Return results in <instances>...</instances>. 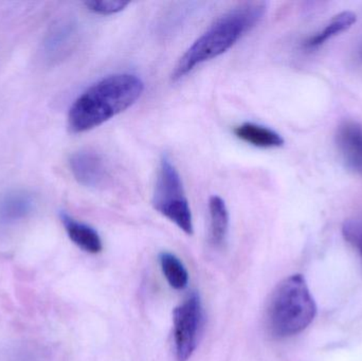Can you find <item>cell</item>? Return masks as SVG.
I'll return each mask as SVG.
<instances>
[{"mask_svg": "<svg viewBox=\"0 0 362 361\" xmlns=\"http://www.w3.org/2000/svg\"><path fill=\"white\" fill-rule=\"evenodd\" d=\"M144 83L136 74L106 76L89 87L72 104L68 126L74 134L85 133L107 122L141 97Z\"/></svg>", "mask_w": 362, "mask_h": 361, "instance_id": "6da1fadb", "label": "cell"}, {"mask_svg": "<svg viewBox=\"0 0 362 361\" xmlns=\"http://www.w3.org/2000/svg\"><path fill=\"white\" fill-rule=\"evenodd\" d=\"M266 4H240L217 18L185 51L176 64L171 80L178 82L197 66L227 52L263 18Z\"/></svg>", "mask_w": 362, "mask_h": 361, "instance_id": "7a4b0ae2", "label": "cell"}, {"mask_svg": "<svg viewBox=\"0 0 362 361\" xmlns=\"http://www.w3.org/2000/svg\"><path fill=\"white\" fill-rule=\"evenodd\" d=\"M316 313L314 298L304 278L291 276L272 292L267 307L268 329L279 338L295 336L312 324Z\"/></svg>", "mask_w": 362, "mask_h": 361, "instance_id": "3957f363", "label": "cell"}, {"mask_svg": "<svg viewBox=\"0 0 362 361\" xmlns=\"http://www.w3.org/2000/svg\"><path fill=\"white\" fill-rule=\"evenodd\" d=\"M152 203L156 211L174 223L185 235H193V216L182 180L167 155L160 159Z\"/></svg>", "mask_w": 362, "mask_h": 361, "instance_id": "277c9868", "label": "cell"}, {"mask_svg": "<svg viewBox=\"0 0 362 361\" xmlns=\"http://www.w3.org/2000/svg\"><path fill=\"white\" fill-rule=\"evenodd\" d=\"M202 317V302L196 294L189 296L174 311V343L178 361L189 360L195 351Z\"/></svg>", "mask_w": 362, "mask_h": 361, "instance_id": "5b68a950", "label": "cell"}, {"mask_svg": "<svg viewBox=\"0 0 362 361\" xmlns=\"http://www.w3.org/2000/svg\"><path fill=\"white\" fill-rule=\"evenodd\" d=\"M69 165L76 182L87 188H100L108 179L105 160L99 153L93 150L74 153L70 157Z\"/></svg>", "mask_w": 362, "mask_h": 361, "instance_id": "8992f818", "label": "cell"}, {"mask_svg": "<svg viewBox=\"0 0 362 361\" xmlns=\"http://www.w3.org/2000/svg\"><path fill=\"white\" fill-rule=\"evenodd\" d=\"M336 143L348 167L362 175V124L344 121L338 127Z\"/></svg>", "mask_w": 362, "mask_h": 361, "instance_id": "52a82bcc", "label": "cell"}, {"mask_svg": "<svg viewBox=\"0 0 362 361\" xmlns=\"http://www.w3.org/2000/svg\"><path fill=\"white\" fill-rule=\"evenodd\" d=\"M61 218L68 237L78 248L93 254L102 251L103 244L99 233L95 229L74 220L67 214H62Z\"/></svg>", "mask_w": 362, "mask_h": 361, "instance_id": "ba28073f", "label": "cell"}, {"mask_svg": "<svg viewBox=\"0 0 362 361\" xmlns=\"http://www.w3.org/2000/svg\"><path fill=\"white\" fill-rule=\"evenodd\" d=\"M233 133L238 139L257 148H276L284 144V139L280 134L255 123L238 125L234 127Z\"/></svg>", "mask_w": 362, "mask_h": 361, "instance_id": "9c48e42d", "label": "cell"}, {"mask_svg": "<svg viewBox=\"0 0 362 361\" xmlns=\"http://www.w3.org/2000/svg\"><path fill=\"white\" fill-rule=\"evenodd\" d=\"M210 230L209 239L211 245L218 248L225 244L229 230V212L225 201L221 196L213 195L209 199Z\"/></svg>", "mask_w": 362, "mask_h": 361, "instance_id": "30bf717a", "label": "cell"}, {"mask_svg": "<svg viewBox=\"0 0 362 361\" xmlns=\"http://www.w3.org/2000/svg\"><path fill=\"white\" fill-rule=\"evenodd\" d=\"M355 23H356V15L354 13L349 12V11L348 12L340 13V14L334 16L322 30L310 36L304 42V47L308 50L319 48V47L325 45L327 40L350 29Z\"/></svg>", "mask_w": 362, "mask_h": 361, "instance_id": "8fae6325", "label": "cell"}, {"mask_svg": "<svg viewBox=\"0 0 362 361\" xmlns=\"http://www.w3.org/2000/svg\"><path fill=\"white\" fill-rule=\"evenodd\" d=\"M159 262H160L163 275L172 288L178 290L187 288L189 273L177 256L170 252H163L159 256Z\"/></svg>", "mask_w": 362, "mask_h": 361, "instance_id": "7c38bea8", "label": "cell"}, {"mask_svg": "<svg viewBox=\"0 0 362 361\" xmlns=\"http://www.w3.org/2000/svg\"><path fill=\"white\" fill-rule=\"evenodd\" d=\"M32 197L25 193H12L0 203V215L4 218H18L29 213Z\"/></svg>", "mask_w": 362, "mask_h": 361, "instance_id": "4fadbf2b", "label": "cell"}, {"mask_svg": "<svg viewBox=\"0 0 362 361\" xmlns=\"http://www.w3.org/2000/svg\"><path fill=\"white\" fill-rule=\"evenodd\" d=\"M84 4L90 12L95 14L114 15L122 12L129 6V2L122 1V0H91V1H85Z\"/></svg>", "mask_w": 362, "mask_h": 361, "instance_id": "5bb4252c", "label": "cell"}, {"mask_svg": "<svg viewBox=\"0 0 362 361\" xmlns=\"http://www.w3.org/2000/svg\"><path fill=\"white\" fill-rule=\"evenodd\" d=\"M344 239L358 251L362 259V220H349L342 227Z\"/></svg>", "mask_w": 362, "mask_h": 361, "instance_id": "9a60e30c", "label": "cell"}, {"mask_svg": "<svg viewBox=\"0 0 362 361\" xmlns=\"http://www.w3.org/2000/svg\"><path fill=\"white\" fill-rule=\"evenodd\" d=\"M359 57H361V59H362V44L361 48H359Z\"/></svg>", "mask_w": 362, "mask_h": 361, "instance_id": "2e32d148", "label": "cell"}]
</instances>
